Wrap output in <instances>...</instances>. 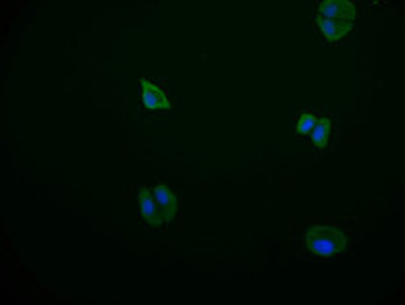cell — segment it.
I'll list each match as a JSON object with an SVG mask.
<instances>
[{
  "label": "cell",
  "mask_w": 405,
  "mask_h": 305,
  "mask_svg": "<svg viewBox=\"0 0 405 305\" xmlns=\"http://www.w3.org/2000/svg\"><path fill=\"white\" fill-rule=\"evenodd\" d=\"M307 250L320 257H334L347 245V237L336 226H309L305 234Z\"/></svg>",
  "instance_id": "6da1fadb"
},
{
  "label": "cell",
  "mask_w": 405,
  "mask_h": 305,
  "mask_svg": "<svg viewBox=\"0 0 405 305\" xmlns=\"http://www.w3.org/2000/svg\"><path fill=\"white\" fill-rule=\"evenodd\" d=\"M318 14L324 20L351 21L357 18V8L350 0H326L318 4Z\"/></svg>",
  "instance_id": "7a4b0ae2"
},
{
  "label": "cell",
  "mask_w": 405,
  "mask_h": 305,
  "mask_svg": "<svg viewBox=\"0 0 405 305\" xmlns=\"http://www.w3.org/2000/svg\"><path fill=\"white\" fill-rule=\"evenodd\" d=\"M139 87H141L143 105L148 110H168L172 107L168 101V95L164 93V89L161 85H156V83L148 82V80L143 77L139 82Z\"/></svg>",
  "instance_id": "3957f363"
},
{
  "label": "cell",
  "mask_w": 405,
  "mask_h": 305,
  "mask_svg": "<svg viewBox=\"0 0 405 305\" xmlns=\"http://www.w3.org/2000/svg\"><path fill=\"white\" fill-rule=\"evenodd\" d=\"M137 205H139V210H141L143 218L147 220L148 226H161L164 223V215H162L161 207L158 203L155 201V197L151 193V190L147 188H141V190L137 191Z\"/></svg>",
  "instance_id": "277c9868"
},
{
  "label": "cell",
  "mask_w": 405,
  "mask_h": 305,
  "mask_svg": "<svg viewBox=\"0 0 405 305\" xmlns=\"http://www.w3.org/2000/svg\"><path fill=\"white\" fill-rule=\"evenodd\" d=\"M151 193H153L155 201L161 207L162 215H164V223H172V218L178 213V203H176L174 193H170L166 186H156L155 190H151Z\"/></svg>",
  "instance_id": "5b68a950"
},
{
  "label": "cell",
  "mask_w": 405,
  "mask_h": 305,
  "mask_svg": "<svg viewBox=\"0 0 405 305\" xmlns=\"http://www.w3.org/2000/svg\"><path fill=\"white\" fill-rule=\"evenodd\" d=\"M317 26L318 29H320V33H323L328 41H340V39L350 33L351 28H353L351 21L324 20V18H318Z\"/></svg>",
  "instance_id": "8992f818"
},
{
  "label": "cell",
  "mask_w": 405,
  "mask_h": 305,
  "mask_svg": "<svg viewBox=\"0 0 405 305\" xmlns=\"http://www.w3.org/2000/svg\"><path fill=\"white\" fill-rule=\"evenodd\" d=\"M330 134H332V120L330 118H318L315 128L310 132V141L315 143V147L318 151H324L330 143Z\"/></svg>",
  "instance_id": "52a82bcc"
},
{
  "label": "cell",
  "mask_w": 405,
  "mask_h": 305,
  "mask_svg": "<svg viewBox=\"0 0 405 305\" xmlns=\"http://www.w3.org/2000/svg\"><path fill=\"white\" fill-rule=\"evenodd\" d=\"M315 124H317V118L310 114V112H305V114H301V118H299V122H297V132H299L301 136L310 134L313 128H315Z\"/></svg>",
  "instance_id": "ba28073f"
}]
</instances>
